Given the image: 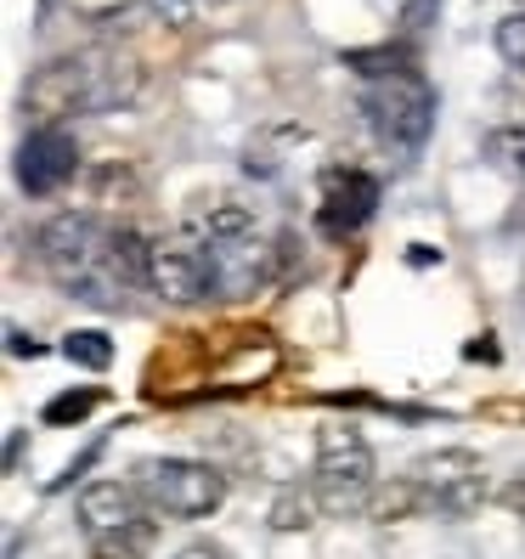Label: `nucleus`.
I'll return each instance as SVG.
<instances>
[{
    "label": "nucleus",
    "mask_w": 525,
    "mask_h": 559,
    "mask_svg": "<svg viewBox=\"0 0 525 559\" xmlns=\"http://www.w3.org/2000/svg\"><path fill=\"white\" fill-rule=\"evenodd\" d=\"M40 266L46 277L74 294L85 306H103L119 311L136 288H147V260L153 243H142L130 226H114L91 210H69V215H51L40 226Z\"/></svg>",
    "instance_id": "nucleus-1"
},
{
    "label": "nucleus",
    "mask_w": 525,
    "mask_h": 559,
    "mask_svg": "<svg viewBox=\"0 0 525 559\" xmlns=\"http://www.w3.org/2000/svg\"><path fill=\"white\" fill-rule=\"evenodd\" d=\"M136 91H142L136 57L108 51V46H91V51L46 62V69L28 80L23 108L35 114L40 124H57V119H69V114H114L124 103H136Z\"/></svg>",
    "instance_id": "nucleus-2"
},
{
    "label": "nucleus",
    "mask_w": 525,
    "mask_h": 559,
    "mask_svg": "<svg viewBox=\"0 0 525 559\" xmlns=\"http://www.w3.org/2000/svg\"><path fill=\"white\" fill-rule=\"evenodd\" d=\"M350 62L362 69V114H368V130L379 136V147H390L402 164L418 158L435 130V85L402 57L362 51Z\"/></svg>",
    "instance_id": "nucleus-3"
},
{
    "label": "nucleus",
    "mask_w": 525,
    "mask_h": 559,
    "mask_svg": "<svg viewBox=\"0 0 525 559\" xmlns=\"http://www.w3.org/2000/svg\"><path fill=\"white\" fill-rule=\"evenodd\" d=\"M311 491L327 514H356L373 503V447L362 430L350 424H327L317 430V475H311Z\"/></svg>",
    "instance_id": "nucleus-4"
},
{
    "label": "nucleus",
    "mask_w": 525,
    "mask_h": 559,
    "mask_svg": "<svg viewBox=\"0 0 525 559\" xmlns=\"http://www.w3.org/2000/svg\"><path fill=\"white\" fill-rule=\"evenodd\" d=\"M147 288L170 306H199L210 294H220V266H215V243L204 238L199 221H187L181 233L158 238L147 260Z\"/></svg>",
    "instance_id": "nucleus-5"
},
{
    "label": "nucleus",
    "mask_w": 525,
    "mask_h": 559,
    "mask_svg": "<svg viewBox=\"0 0 525 559\" xmlns=\"http://www.w3.org/2000/svg\"><path fill=\"white\" fill-rule=\"evenodd\" d=\"M136 486L158 520H204L226 503V475L199 457H147L136 469Z\"/></svg>",
    "instance_id": "nucleus-6"
},
{
    "label": "nucleus",
    "mask_w": 525,
    "mask_h": 559,
    "mask_svg": "<svg viewBox=\"0 0 525 559\" xmlns=\"http://www.w3.org/2000/svg\"><path fill=\"white\" fill-rule=\"evenodd\" d=\"M407 480L418 491V514L464 520V514H475L486 503V469H480V457L464 452V447H441V452L413 457Z\"/></svg>",
    "instance_id": "nucleus-7"
},
{
    "label": "nucleus",
    "mask_w": 525,
    "mask_h": 559,
    "mask_svg": "<svg viewBox=\"0 0 525 559\" xmlns=\"http://www.w3.org/2000/svg\"><path fill=\"white\" fill-rule=\"evenodd\" d=\"M153 503L142 498V486L136 480H91L80 491V525H85V537H130V543H153Z\"/></svg>",
    "instance_id": "nucleus-8"
},
{
    "label": "nucleus",
    "mask_w": 525,
    "mask_h": 559,
    "mask_svg": "<svg viewBox=\"0 0 525 559\" xmlns=\"http://www.w3.org/2000/svg\"><path fill=\"white\" fill-rule=\"evenodd\" d=\"M74 170H80V147H74V136L62 124H35L23 136V147H17V187L28 192V199H51V192H62L74 181Z\"/></svg>",
    "instance_id": "nucleus-9"
},
{
    "label": "nucleus",
    "mask_w": 525,
    "mask_h": 559,
    "mask_svg": "<svg viewBox=\"0 0 525 559\" xmlns=\"http://www.w3.org/2000/svg\"><path fill=\"white\" fill-rule=\"evenodd\" d=\"M379 210V176L368 170H327L322 176V204H317V233L327 243L356 238Z\"/></svg>",
    "instance_id": "nucleus-10"
},
{
    "label": "nucleus",
    "mask_w": 525,
    "mask_h": 559,
    "mask_svg": "<svg viewBox=\"0 0 525 559\" xmlns=\"http://www.w3.org/2000/svg\"><path fill=\"white\" fill-rule=\"evenodd\" d=\"M62 356H69L74 368H91V373H103L108 361H114V340L103 334V328H74V334L62 340Z\"/></svg>",
    "instance_id": "nucleus-11"
},
{
    "label": "nucleus",
    "mask_w": 525,
    "mask_h": 559,
    "mask_svg": "<svg viewBox=\"0 0 525 559\" xmlns=\"http://www.w3.org/2000/svg\"><path fill=\"white\" fill-rule=\"evenodd\" d=\"M486 158L498 164L503 176L525 181V124H503V130H491V136H486Z\"/></svg>",
    "instance_id": "nucleus-12"
},
{
    "label": "nucleus",
    "mask_w": 525,
    "mask_h": 559,
    "mask_svg": "<svg viewBox=\"0 0 525 559\" xmlns=\"http://www.w3.org/2000/svg\"><path fill=\"white\" fill-rule=\"evenodd\" d=\"M91 407H103V390H96V384L69 390V396H51V402H46V424H80Z\"/></svg>",
    "instance_id": "nucleus-13"
},
{
    "label": "nucleus",
    "mask_w": 525,
    "mask_h": 559,
    "mask_svg": "<svg viewBox=\"0 0 525 559\" xmlns=\"http://www.w3.org/2000/svg\"><path fill=\"white\" fill-rule=\"evenodd\" d=\"M491 46H498V57L509 62V69L525 74V12H509L498 23V35H491Z\"/></svg>",
    "instance_id": "nucleus-14"
},
{
    "label": "nucleus",
    "mask_w": 525,
    "mask_h": 559,
    "mask_svg": "<svg viewBox=\"0 0 525 559\" xmlns=\"http://www.w3.org/2000/svg\"><path fill=\"white\" fill-rule=\"evenodd\" d=\"M311 509H317V491H283L272 509V525L277 532H300V525H311Z\"/></svg>",
    "instance_id": "nucleus-15"
},
{
    "label": "nucleus",
    "mask_w": 525,
    "mask_h": 559,
    "mask_svg": "<svg viewBox=\"0 0 525 559\" xmlns=\"http://www.w3.org/2000/svg\"><path fill=\"white\" fill-rule=\"evenodd\" d=\"M91 559H147V543H130V537H96Z\"/></svg>",
    "instance_id": "nucleus-16"
},
{
    "label": "nucleus",
    "mask_w": 525,
    "mask_h": 559,
    "mask_svg": "<svg viewBox=\"0 0 525 559\" xmlns=\"http://www.w3.org/2000/svg\"><path fill=\"white\" fill-rule=\"evenodd\" d=\"M147 7L158 17H170V23H192V12H199V0H147Z\"/></svg>",
    "instance_id": "nucleus-17"
},
{
    "label": "nucleus",
    "mask_w": 525,
    "mask_h": 559,
    "mask_svg": "<svg viewBox=\"0 0 525 559\" xmlns=\"http://www.w3.org/2000/svg\"><path fill=\"white\" fill-rule=\"evenodd\" d=\"M498 498H503V509H514V514H525V469H520V475H514V480H509V486L498 491Z\"/></svg>",
    "instance_id": "nucleus-18"
},
{
    "label": "nucleus",
    "mask_w": 525,
    "mask_h": 559,
    "mask_svg": "<svg viewBox=\"0 0 525 559\" xmlns=\"http://www.w3.org/2000/svg\"><path fill=\"white\" fill-rule=\"evenodd\" d=\"M176 559H226V548L220 543H187Z\"/></svg>",
    "instance_id": "nucleus-19"
},
{
    "label": "nucleus",
    "mask_w": 525,
    "mask_h": 559,
    "mask_svg": "<svg viewBox=\"0 0 525 559\" xmlns=\"http://www.w3.org/2000/svg\"><path fill=\"white\" fill-rule=\"evenodd\" d=\"M7 340H12V356H40V345H35V340H28V334H23V328H12V334H7Z\"/></svg>",
    "instance_id": "nucleus-20"
},
{
    "label": "nucleus",
    "mask_w": 525,
    "mask_h": 559,
    "mask_svg": "<svg viewBox=\"0 0 525 559\" xmlns=\"http://www.w3.org/2000/svg\"><path fill=\"white\" fill-rule=\"evenodd\" d=\"M509 233H525V199H520V210L509 215Z\"/></svg>",
    "instance_id": "nucleus-21"
},
{
    "label": "nucleus",
    "mask_w": 525,
    "mask_h": 559,
    "mask_svg": "<svg viewBox=\"0 0 525 559\" xmlns=\"http://www.w3.org/2000/svg\"><path fill=\"white\" fill-rule=\"evenodd\" d=\"M199 7H232V0H199Z\"/></svg>",
    "instance_id": "nucleus-22"
}]
</instances>
